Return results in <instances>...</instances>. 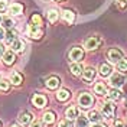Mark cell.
<instances>
[{
  "label": "cell",
  "mask_w": 127,
  "mask_h": 127,
  "mask_svg": "<svg viewBox=\"0 0 127 127\" xmlns=\"http://www.w3.org/2000/svg\"><path fill=\"white\" fill-rule=\"evenodd\" d=\"M78 104L82 107V108H90V107H93V104H94V97L87 93V91H84V93H81L78 97Z\"/></svg>",
  "instance_id": "1"
},
{
  "label": "cell",
  "mask_w": 127,
  "mask_h": 127,
  "mask_svg": "<svg viewBox=\"0 0 127 127\" xmlns=\"http://www.w3.org/2000/svg\"><path fill=\"white\" fill-rule=\"evenodd\" d=\"M111 84V87L113 88H120L124 85V82H126V78L119 74V72H116V74H110V81H108Z\"/></svg>",
  "instance_id": "2"
},
{
  "label": "cell",
  "mask_w": 127,
  "mask_h": 127,
  "mask_svg": "<svg viewBox=\"0 0 127 127\" xmlns=\"http://www.w3.org/2000/svg\"><path fill=\"white\" fill-rule=\"evenodd\" d=\"M107 58H108V61L111 64H117L120 59H123V52L117 48H111L107 52Z\"/></svg>",
  "instance_id": "3"
},
{
  "label": "cell",
  "mask_w": 127,
  "mask_h": 127,
  "mask_svg": "<svg viewBox=\"0 0 127 127\" xmlns=\"http://www.w3.org/2000/svg\"><path fill=\"white\" fill-rule=\"evenodd\" d=\"M28 35L31 36L32 39H40L42 38V29L39 25L31 23L28 26Z\"/></svg>",
  "instance_id": "4"
},
{
  "label": "cell",
  "mask_w": 127,
  "mask_h": 127,
  "mask_svg": "<svg viewBox=\"0 0 127 127\" xmlns=\"http://www.w3.org/2000/svg\"><path fill=\"white\" fill-rule=\"evenodd\" d=\"M82 58H84V51H82V48L74 46L71 51H69V59H71L72 62H79Z\"/></svg>",
  "instance_id": "5"
},
{
  "label": "cell",
  "mask_w": 127,
  "mask_h": 127,
  "mask_svg": "<svg viewBox=\"0 0 127 127\" xmlns=\"http://www.w3.org/2000/svg\"><path fill=\"white\" fill-rule=\"evenodd\" d=\"M100 43H101V40H100L98 36H91V38H88V39L85 40L84 46H85V49H88V51H94V49L98 48Z\"/></svg>",
  "instance_id": "6"
},
{
  "label": "cell",
  "mask_w": 127,
  "mask_h": 127,
  "mask_svg": "<svg viewBox=\"0 0 127 127\" xmlns=\"http://www.w3.org/2000/svg\"><path fill=\"white\" fill-rule=\"evenodd\" d=\"M32 103H33L35 107H38V108H43L48 103V98L43 94H35L33 98H32Z\"/></svg>",
  "instance_id": "7"
},
{
  "label": "cell",
  "mask_w": 127,
  "mask_h": 127,
  "mask_svg": "<svg viewBox=\"0 0 127 127\" xmlns=\"http://www.w3.org/2000/svg\"><path fill=\"white\" fill-rule=\"evenodd\" d=\"M82 79H84V82H87V84H90L93 79H94L95 77V69L94 68H91V66H88V68H85L84 71H82Z\"/></svg>",
  "instance_id": "8"
},
{
  "label": "cell",
  "mask_w": 127,
  "mask_h": 127,
  "mask_svg": "<svg viewBox=\"0 0 127 127\" xmlns=\"http://www.w3.org/2000/svg\"><path fill=\"white\" fill-rule=\"evenodd\" d=\"M33 121V116H32L29 111H25L19 116V123L22 126H31V123Z\"/></svg>",
  "instance_id": "9"
},
{
  "label": "cell",
  "mask_w": 127,
  "mask_h": 127,
  "mask_svg": "<svg viewBox=\"0 0 127 127\" xmlns=\"http://www.w3.org/2000/svg\"><path fill=\"white\" fill-rule=\"evenodd\" d=\"M78 108L75 107V105H69L68 108H66V111H65V116H66V119L68 120H75L77 117H78Z\"/></svg>",
  "instance_id": "10"
},
{
  "label": "cell",
  "mask_w": 127,
  "mask_h": 127,
  "mask_svg": "<svg viewBox=\"0 0 127 127\" xmlns=\"http://www.w3.org/2000/svg\"><path fill=\"white\" fill-rule=\"evenodd\" d=\"M22 12H23V6L20 3H13L12 6H9V13L10 15L19 16V15H22Z\"/></svg>",
  "instance_id": "11"
},
{
  "label": "cell",
  "mask_w": 127,
  "mask_h": 127,
  "mask_svg": "<svg viewBox=\"0 0 127 127\" xmlns=\"http://www.w3.org/2000/svg\"><path fill=\"white\" fill-rule=\"evenodd\" d=\"M101 111H103V114L105 117H113V114H114V105L111 103H104Z\"/></svg>",
  "instance_id": "12"
},
{
  "label": "cell",
  "mask_w": 127,
  "mask_h": 127,
  "mask_svg": "<svg viewBox=\"0 0 127 127\" xmlns=\"http://www.w3.org/2000/svg\"><path fill=\"white\" fill-rule=\"evenodd\" d=\"M62 19L66 22V23L72 25L74 20H75V13H74L72 10H64L62 12Z\"/></svg>",
  "instance_id": "13"
},
{
  "label": "cell",
  "mask_w": 127,
  "mask_h": 127,
  "mask_svg": "<svg viewBox=\"0 0 127 127\" xmlns=\"http://www.w3.org/2000/svg\"><path fill=\"white\" fill-rule=\"evenodd\" d=\"M94 91H95L97 95H101V97H103V95L107 94V87H105L104 82H100V81H98V82L94 85Z\"/></svg>",
  "instance_id": "14"
},
{
  "label": "cell",
  "mask_w": 127,
  "mask_h": 127,
  "mask_svg": "<svg viewBox=\"0 0 127 127\" xmlns=\"http://www.w3.org/2000/svg\"><path fill=\"white\" fill-rule=\"evenodd\" d=\"M59 84H61V81L58 77H51V78L46 81V87L49 90H56V88L59 87Z\"/></svg>",
  "instance_id": "15"
},
{
  "label": "cell",
  "mask_w": 127,
  "mask_h": 127,
  "mask_svg": "<svg viewBox=\"0 0 127 127\" xmlns=\"http://www.w3.org/2000/svg\"><path fill=\"white\" fill-rule=\"evenodd\" d=\"M3 62L6 64V65H12V64L15 62V52H13V51L4 52V54H3Z\"/></svg>",
  "instance_id": "16"
},
{
  "label": "cell",
  "mask_w": 127,
  "mask_h": 127,
  "mask_svg": "<svg viewBox=\"0 0 127 127\" xmlns=\"http://www.w3.org/2000/svg\"><path fill=\"white\" fill-rule=\"evenodd\" d=\"M10 46H12V51H13V52H23L25 43H23V42H22L20 39H16L15 42L10 45Z\"/></svg>",
  "instance_id": "17"
},
{
  "label": "cell",
  "mask_w": 127,
  "mask_h": 127,
  "mask_svg": "<svg viewBox=\"0 0 127 127\" xmlns=\"http://www.w3.org/2000/svg\"><path fill=\"white\" fill-rule=\"evenodd\" d=\"M22 75H20V74H19V72H12V74H10V82H12V84H13V85H20V84H22Z\"/></svg>",
  "instance_id": "18"
},
{
  "label": "cell",
  "mask_w": 127,
  "mask_h": 127,
  "mask_svg": "<svg viewBox=\"0 0 127 127\" xmlns=\"http://www.w3.org/2000/svg\"><path fill=\"white\" fill-rule=\"evenodd\" d=\"M69 97H71L69 91H68V90H65V88L59 90V91H58V94H56V98H58L59 101H66Z\"/></svg>",
  "instance_id": "19"
},
{
  "label": "cell",
  "mask_w": 127,
  "mask_h": 127,
  "mask_svg": "<svg viewBox=\"0 0 127 127\" xmlns=\"http://www.w3.org/2000/svg\"><path fill=\"white\" fill-rule=\"evenodd\" d=\"M16 39H17V38H16V31H13V29H10V31L6 33V36H4V40H6L7 45H12Z\"/></svg>",
  "instance_id": "20"
},
{
  "label": "cell",
  "mask_w": 127,
  "mask_h": 127,
  "mask_svg": "<svg viewBox=\"0 0 127 127\" xmlns=\"http://www.w3.org/2000/svg\"><path fill=\"white\" fill-rule=\"evenodd\" d=\"M87 119H88V121H91V123H100L101 114H100L98 111H91V113L87 116Z\"/></svg>",
  "instance_id": "21"
},
{
  "label": "cell",
  "mask_w": 127,
  "mask_h": 127,
  "mask_svg": "<svg viewBox=\"0 0 127 127\" xmlns=\"http://www.w3.org/2000/svg\"><path fill=\"white\" fill-rule=\"evenodd\" d=\"M107 94L110 97V100H120L121 98V93L119 88H111L110 91H107Z\"/></svg>",
  "instance_id": "22"
},
{
  "label": "cell",
  "mask_w": 127,
  "mask_h": 127,
  "mask_svg": "<svg viewBox=\"0 0 127 127\" xmlns=\"http://www.w3.org/2000/svg\"><path fill=\"white\" fill-rule=\"evenodd\" d=\"M43 123H46V124H52L54 121H55V113H52V111H46L45 114H43Z\"/></svg>",
  "instance_id": "23"
},
{
  "label": "cell",
  "mask_w": 127,
  "mask_h": 127,
  "mask_svg": "<svg viewBox=\"0 0 127 127\" xmlns=\"http://www.w3.org/2000/svg\"><path fill=\"white\" fill-rule=\"evenodd\" d=\"M71 74L75 75V77H79V75L82 74V66H81L78 62H74L71 65Z\"/></svg>",
  "instance_id": "24"
},
{
  "label": "cell",
  "mask_w": 127,
  "mask_h": 127,
  "mask_svg": "<svg viewBox=\"0 0 127 127\" xmlns=\"http://www.w3.org/2000/svg\"><path fill=\"white\" fill-rule=\"evenodd\" d=\"M100 74H101L103 77H110L111 66L108 65V64H103V65H100Z\"/></svg>",
  "instance_id": "25"
},
{
  "label": "cell",
  "mask_w": 127,
  "mask_h": 127,
  "mask_svg": "<svg viewBox=\"0 0 127 127\" xmlns=\"http://www.w3.org/2000/svg\"><path fill=\"white\" fill-rule=\"evenodd\" d=\"M58 10L56 9H51V10H48V20L51 22V23H54L58 20Z\"/></svg>",
  "instance_id": "26"
},
{
  "label": "cell",
  "mask_w": 127,
  "mask_h": 127,
  "mask_svg": "<svg viewBox=\"0 0 127 127\" xmlns=\"http://www.w3.org/2000/svg\"><path fill=\"white\" fill-rule=\"evenodd\" d=\"M75 127H88V119L87 117H77Z\"/></svg>",
  "instance_id": "27"
},
{
  "label": "cell",
  "mask_w": 127,
  "mask_h": 127,
  "mask_svg": "<svg viewBox=\"0 0 127 127\" xmlns=\"http://www.w3.org/2000/svg\"><path fill=\"white\" fill-rule=\"evenodd\" d=\"M1 22H3V26L4 28H7V29H12L13 28V25H15V22H13V19H10V17H3L1 19Z\"/></svg>",
  "instance_id": "28"
},
{
  "label": "cell",
  "mask_w": 127,
  "mask_h": 127,
  "mask_svg": "<svg viewBox=\"0 0 127 127\" xmlns=\"http://www.w3.org/2000/svg\"><path fill=\"white\" fill-rule=\"evenodd\" d=\"M117 68H119V71H123V72H127V59H120L119 62H117Z\"/></svg>",
  "instance_id": "29"
},
{
  "label": "cell",
  "mask_w": 127,
  "mask_h": 127,
  "mask_svg": "<svg viewBox=\"0 0 127 127\" xmlns=\"http://www.w3.org/2000/svg\"><path fill=\"white\" fill-rule=\"evenodd\" d=\"M10 84H9L6 79H0V91H9Z\"/></svg>",
  "instance_id": "30"
},
{
  "label": "cell",
  "mask_w": 127,
  "mask_h": 127,
  "mask_svg": "<svg viewBox=\"0 0 127 127\" xmlns=\"http://www.w3.org/2000/svg\"><path fill=\"white\" fill-rule=\"evenodd\" d=\"M32 23H35V25H42V17H40L39 15H33L32 16Z\"/></svg>",
  "instance_id": "31"
},
{
  "label": "cell",
  "mask_w": 127,
  "mask_h": 127,
  "mask_svg": "<svg viewBox=\"0 0 127 127\" xmlns=\"http://www.w3.org/2000/svg\"><path fill=\"white\" fill-rule=\"evenodd\" d=\"M58 127H74L71 123V120H62L59 124H58Z\"/></svg>",
  "instance_id": "32"
},
{
  "label": "cell",
  "mask_w": 127,
  "mask_h": 127,
  "mask_svg": "<svg viewBox=\"0 0 127 127\" xmlns=\"http://www.w3.org/2000/svg\"><path fill=\"white\" fill-rule=\"evenodd\" d=\"M7 10V0H0V12Z\"/></svg>",
  "instance_id": "33"
},
{
  "label": "cell",
  "mask_w": 127,
  "mask_h": 127,
  "mask_svg": "<svg viewBox=\"0 0 127 127\" xmlns=\"http://www.w3.org/2000/svg\"><path fill=\"white\" fill-rule=\"evenodd\" d=\"M116 1H117V6L120 9H124L127 6V0H116Z\"/></svg>",
  "instance_id": "34"
},
{
  "label": "cell",
  "mask_w": 127,
  "mask_h": 127,
  "mask_svg": "<svg viewBox=\"0 0 127 127\" xmlns=\"http://www.w3.org/2000/svg\"><path fill=\"white\" fill-rule=\"evenodd\" d=\"M114 127H126V124L123 123V120L117 119L116 121H114Z\"/></svg>",
  "instance_id": "35"
},
{
  "label": "cell",
  "mask_w": 127,
  "mask_h": 127,
  "mask_svg": "<svg viewBox=\"0 0 127 127\" xmlns=\"http://www.w3.org/2000/svg\"><path fill=\"white\" fill-rule=\"evenodd\" d=\"M31 127H43V126H42V121H32Z\"/></svg>",
  "instance_id": "36"
},
{
  "label": "cell",
  "mask_w": 127,
  "mask_h": 127,
  "mask_svg": "<svg viewBox=\"0 0 127 127\" xmlns=\"http://www.w3.org/2000/svg\"><path fill=\"white\" fill-rule=\"evenodd\" d=\"M4 36H6L4 28H1V26H0V40H3V39H4Z\"/></svg>",
  "instance_id": "37"
},
{
  "label": "cell",
  "mask_w": 127,
  "mask_h": 127,
  "mask_svg": "<svg viewBox=\"0 0 127 127\" xmlns=\"http://www.w3.org/2000/svg\"><path fill=\"white\" fill-rule=\"evenodd\" d=\"M93 127H105L103 124V123H94V124H93Z\"/></svg>",
  "instance_id": "38"
},
{
  "label": "cell",
  "mask_w": 127,
  "mask_h": 127,
  "mask_svg": "<svg viewBox=\"0 0 127 127\" xmlns=\"http://www.w3.org/2000/svg\"><path fill=\"white\" fill-rule=\"evenodd\" d=\"M3 54H4V51H3V46L0 45V55H3Z\"/></svg>",
  "instance_id": "39"
},
{
  "label": "cell",
  "mask_w": 127,
  "mask_h": 127,
  "mask_svg": "<svg viewBox=\"0 0 127 127\" xmlns=\"http://www.w3.org/2000/svg\"><path fill=\"white\" fill-rule=\"evenodd\" d=\"M12 127H19V126H16V124H13V126H12Z\"/></svg>",
  "instance_id": "40"
},
{
  "label": "cell",
  "mask_w": 127,
  "mask_h": 127,
  "mask_svg": "<svg viewBox=\"0 0 127 127\" xmlns=\"http://www.w3.org/2000/svg\"><path fill=\"white\" fill-rule=\"evenodd\" d=\"M0 22H1V17H0Z\"/></svg>",
  "instance_id": "41"
},
{
  "label": "cell",
  "mask_w": 127,
  "mask_h": 127,
  "mask_svg": "<svg viewBox=\"0 0 127 127\" xmlns=\"http://www.w3.org/2000/svg\"><path fill=\"white\" fill-rule=\"evenodd\" d=\"M0 127H1V123H0Z\"/></svg>",
  "instance_id": "42"
}]
</instances>
